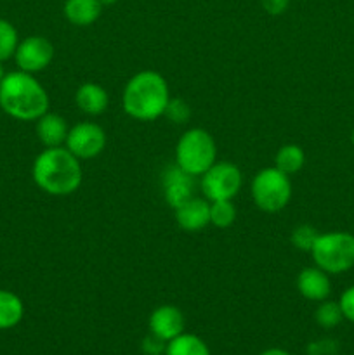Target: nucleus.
Segmentation results:
<instances>
[{"label":"nucleus","instance_id":"obj_32","mask_svg":"<svg viewBox=\"0 0 354 355\" xmlns=\"http://www.w3.org/2000/svg\"><path fill=\"white\" fill-rule=\"evenodd\" d=\"M351 139H353V146H354V130H353V135H351Z\"/></svg>","mask_w":354,"mask_h":355},{"label":"nucleus","instance_id":"obj_16","mask_svg":"<svg viewBox=\"0 0 354 355\" xmlns=\"http://www.w3.org/2000/svg\"><path fill=\"white\" fill-rule=\"evenodd\" d=\"M65 17L75 26H90L96 23L103 10L99 0H66Z\"/></svg>","mask_w":354,"mask_h":355},{"label":"nucleus","instance_id":"obj_26","mask_svg":"<svg viewBox=\"0 0 354 355\" xmlns=\"http://www.w3.org/2000/svg\"><path fill=\"white\" fill-rule=\"evenodd\" d=\"M339 305L340 309H342L344 319L354 322V286L347 288V290L340 295Z\"/></svg>","mask_w":354,"mask_h":355},{"label":"nucleus","instance_id":"obj_15","mask_svg":"<svg viewBox=\"0 0 354 355\" xmlns=\"http://www.w3.org/2000/svg\"><path fill=\"white\" fill-rule=\"evenodd\" d=\"M75 103L80 111H83L85 114L97 116V114L106 111L110 97H108V92L104 87H101L99 83L89 82L78 87V90L75 94Z\"/></svg>","mask_w":354,"mask_h":355},{"label":"nucleus","instance_id":"obj_4","mask_svg":"<svg viewBox=\"0 0 354 355\" xmlns=\"http://www.w3.org/2000/svg\"><path fill=\"white\" fill-rule=\"evenodd\" d=\"M217 162L214 137L203 128H189L176 146V165L193 177H201Z\"/></svg>","mask_w":354,"mask_h":355},{"label":"nucleus","instance_id":"obj_7","mask_svg":"<svg viewBox=\"0 0 354 355\" xmlns=\"http://www.w3.org/2000/svg\"><path fill=\"white\" fill-rule=\"evenodd\" d=\"M242 172L231 162H215L201 175V189L208 201L233 200L242 189Z\"/></svg>","mask_w":354,"mask_h":355},{"label":"nucleus","instance_id":"obj_1","mask_svg":"<svg viewBox=\"0 0 354 355\" xmlns=\"http://www.w3.org/2000/svg\"><path fill=\"white\" fill-rule=\"evenodd\" d=\"M33 182L51 196H68L82 184V165L66 148H45L35 158L31 168Z\"/></svg>","mask_w":354,"mask_h":355},{"label":"nucleus","instance_id":"obj_21","mask_svg":"<svg viewBox=\"0 0 354 355\" xmlns=\"http://www.w3.org/2000/svg\"><path fill=\"white\" fill-rule=\"evenodd\" d=\"M236 218V208L231 200L210 201V224L219 229H226L233 225Z\"/></svg>","mask_w":354,"mask_h":355},{"label":"nucleus","instance_id":"obj_22","mask_svg":"<svg viewBox=\"0 0 354 355\" xmlns=\"http://www.w3.org/2000/svg\"><path fill=\"white\" fill-rule=\"evenodd\" d=\"M17 44H19V37L14 24L7 19H0V61L14 58Z\"/></svg>","mask_w":354,"mask_h":355},{"label":"nucleus","instance_id":"obj_23","mask_svg":"<svg viewBox=\"0 0 354 355\" xmlns=\"http://www.w3.org/2000/svg\"><path fill=\"white\" fill-rule=\"evenodd\" d=\"M319 232L316 231L312 225L309 224H301L297 225V227L292 231V245L295 246L297 250H301V252H309L311 253L312 250V245L316 243V239H318Z\"/></svg>","mask_w":354,"mask_h":355},{"label":"nucleus","instance_id":"obj_29","mask_svg":"<svg viewBox=\"0 0 354 355\" xmlns=\"http://www.w3.org/2000/svg\"><path fill=\"white\" fill-rule=\"evenodd\" d=\"M259 355H290V354H288L287 350H283V349H267Z\"/></svg>","mask_w":354,"mask_h":355},{"label":"nucleus","instance_id":"obj_20","mask_svg":"<svg viewBox=\"0 0 354 355\" xmlns=\"http://www.w3.org/2000/svg\"><path fill=\"white\" fill-rule=\"evenodd\" d=\"M314 319L316 322L325 329H332L335 328V326H339L344 319L342 309H340L339 302L323 300L321 304H319V307L316 309Z\"/></svg>","mask_w":354,"mask_h":355},{"label":"nucleus","instance_id":"obj_31","mask_svg":"<svg viewBox=\"0 0 354 355\" xmlns=\"http://www.w3.org/2000/svg\"><path fill=\"white\" fill-rule=\"evenodd\" d=\"M3 76H6V71H3V66H2V61H0V83H2Z\"/></svg>","mask_w":354,"mask_h":355},{"label":"nucleus","instance_id":"obj_24","mask_svg":"<svg viewBox=\"0 0 354 355\" xmlns=\"http://www.w3.org/2000/svg\"><path fill=\"white\" fill-rule=\"evenodd\" d=\"M163 116L169 118L172 123H186L191 118V107L184 99H169Z\"/></svg>","mask_w":354,"mask_h":355},{"label":"nucleus","instance_id":"obj_28","mask_svg":"<svg viewBox=\"0 0 354 355\" xmlns=\"http://www.w3.org/2000/svg\"><path fill=\"white\" fill-rule=\"evenodd\" d=\"M332 347H335V343L330 342V340H325V342H312L311 345L307 347V354L309 355H330Z\"/></svg>","mask_w":354,"mask_h":355},{"label":"nucleus","instance_id":"obj_17","mask_svg":"<svg viewBox=\"0 0 354 355\" xmlns=\"http://www.w3.org/2000/svg\"><path fill=\"white\" fill-rule=\"evenodd\" d=\"M23 315V300L12 291L0 290V329L16 328Z\"/></svg>","mask_w":354,"mask_h":355},{"label":"nucleus","instance_id":"obj_27","mask_svg":"<svg viewBox=\"0 0 354 355\" xmlns=\"http://www.w3.org/2000/svg\"><path fill=\"white\" fill-rule=\"evenodd\" d=\"M260 3H262L264 10L267 14H271V16H280V14H283L287 10L290 0H260Z\"/></svg>","mask_w":354,"mask_h":355},{"label":"nucleus","instance_id":"obj_2","mask_svg":"<svg viewBox=\"0 0 354 355\" xmlns=\"http://www.w3.org/2000/svg\"><path fill=\"white\" fill-rule=\"evenodd\" d=\"M0 110L21 121H37L49 111V96L31 73H6L0 83Z\"/></svg>","mask_w":354,"mask_h":355},{"label":"nucleus","instance_id":"obj_3","mask_svg":"<svg viewBox=\"0 0 354 355\" xmlns=\"http://www.w3.org/2000/svg\"><path fill=\"white\" fill-rule=\"evenodd\" d=\"M170 99L165 78L156 71H139L127 82L121 96V106L130 118L153 121L163 116Z\"/></svg>","mask_w":354,"mask_h":355},{"label":"nucleus","instance_id":"obj_5","mask_svg":"<svg viewBox=\"0 0 354 355\" xmlns=\"http://www.w3.org/2000/svg\"><path fill=\"white\" fill-rule=\"evenodd\" d=\"M316 267L326 274H342L354 267V236L349 232L319 234L311 250Z\"/></svg>","mask_w":354,"mask_h":355},{"label":"nucleus","instance_id":"obj_12","mask_svg":"<svg viewBox=\"0 0 354 355\" xmlns=\"http://www.w3.org/2000/svg\"><path fill=\"white\" fill-rule=\"evenodd\" d=\"M176 220L180 229L198 232L210 224V203L201 198L191 196L176 208Z\"/></svg>","mask_w":354,"mask_h":355},{"label":"nucleus","instance_id":"obj_9","mask_svg":"<svg viewBox=\"0 0 354 355\" xmlns=\"http://www.w3.org/2000/svg\"><path fill=\"white\" fill-rule=\"evenodd\" d=\"M54 58V45L40 35H31L17 44L14 59L21 71L38 73L44 71Z\"/></svg>","mask_w":354,"mask_h":355},{"label":"nucleus","instance_id":"obj_30","mask_svg":"<svg viewBox=\"0 0 354 355\" xmlns=\"http://www.w3.org/2000/svg\"><path fill=\"white\" fill-rule=\"evenodd\" d=\"M103 6H113V3H117V0H99Z\"/></svg>","mask_w":354,"mask_h":355},{"label":"nucleus","instance_id":"obj_8","mask_svg":"<svg viewBox=\"0 0 354 355\" xmlns=\"http://www.w3.org/2000/svg\"><path fill=\"white\" fill-rule=\"evenodd\" d=\"M65 144V148L78 159L96 158L106 148V132L94 121H80L69 128Z\"/></svg>","mask_w":354,"mask_h":355},{"label":"nucleus","instance_id":"obj_25","mask_svg":"<svg viewBox=\"0 0 354 355\" xmlns=\"http://www.w3.org/2000/svg\"><path fill=\"white\" fill-rule=\"evenodd\" d=\"M167 342H163L162 338H158L156 335L149 333L148 336H144L141 342V350L144 355H165Z\"/></svg>","mask_w":354,"mask_h":355},{"label":"nucleus","instance_id":"obj_19","mask_svg":"<svg viewBox=\"0 0 354 355\" xmlns=\"http://www.w3.org/2000/svg\"><path fill=\"white\" fill-rule=\"evenodd\" d=\"M305 155L302 151L301 146L297 144H285L278 149L276 158H274V166L285 175H294V173L301 172L304 166Z\"/></svg>","mask_w":354,"mask_h":355},{"label":"nucleus","instance_id":"obj_13","mask_svg":"<svg viewBox=\"0 0 354 355\" xmlns=\"http://www.w3.org/2000/svg\"><path fill=\"white\" fill-rule=\"evenodd\" d=\"M297 290L305 300L323 302L330 297L332 283L325 270L319 267H307L297 276Z\"/></svg>","mask_w":354,"mask_h":355},{"label":"nucleus","instance_id":"obj_6","mask_svg":"<svg viewBox=\"0 0 354 355\" xmlns=\"http://www.w3.org/2000/svg\"><path fill=\"white\" fill-rule=\"evenodd\" d=\"M252 198L257 207L267 214L283 210L292 198L290 177L280 172L276 166L260 170L252 180Z\"/></svg>","mask_w":354,"mask_h":355},{"label":"nucleus","instance_id":"obj_14","mask_svg":"<svg viewBox=\"0 0 354 355\" xmlns=\"http://www.w3.org/2000/svg\"><path fill=\"white\" fill-rule=\"evenodd\" d=\"M68 132V123L58 113L47 111L37 120V137L45 148H59L65 144Z\"/></svg>","mask_w":354,"mask_h":355},{"label":"nucleus","instance_id":"obj_18","mask_svg":"<svg viewBox=\"0 0 354 355\" xmlns=\"http://www.w3.org/2000/svg\"><path fill=\"white\" fill-rule=\"evenodd\" d=\"M165 355H210L208 345L193 333H180L167 343Z\"/></svg>","mask_w":354,"mask_h":355},{"label":"nucleus","instance_id":"obj_10","mask_svg":"<svg viewBox=\"0 0 354 355\" xmlns=\"http://www.w3.org/2000/svg\"><path fill=\"white\" fill-rule=\"evenodd\" d=\"M162 189L165 201L176 210L179 205H183L184 201L193 196L194 177L184 172L180 166L172 165L163 172Z\"/></svg>","mask_w":354,"mask_h":355},{"label":"nucleus","instance_id":"obj_11","mask_svg":"<svg viewBox=\"0 0 354 355\" xmlns=\"http://www.w3.org/2000/svg\"><path fill=\"white\" fill-rule=\"evenodd\" d=\"M184 315L176 305H160L149 315V333L162 338L163 342L169 343L180 333H184Z\"/></svg>","mask_w":354,"mask_h":355}]
</instances>
